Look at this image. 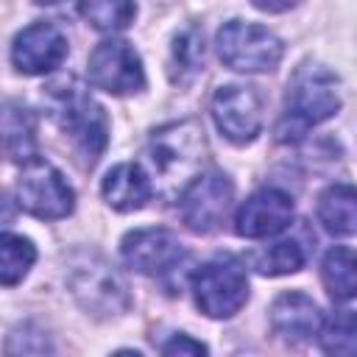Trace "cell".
<instances>
[{
  "label": "cell",
  "instance_id": "6da1fadb",
  "mask_svg": "<svg viewBox=\"0 0 357 357\" xmlns=\"http://www.w3.org/2000/svg\"><path fill=\"white\" fill-rule=\"evenodd\" d=\"M47 106L59 128L73 139V145L89 159V165L103 153L109 142V120L103 106L81 89L75 81H56L47 86Z\"/></svg>",
  "mask_w": 357,
  "mask_h": 357
},
{
  "label": "cell",
  "instance_id": "7a4b0ae2",
  "mask_svg": "<svg viewBox=\"0 0 357 357\" xmlns=\"http://www.w3.org/2000/svg\"><path fill=\"white\" fill-rule=\"evenodd\" d=\"M337 109L340 98L335 92V75L318 64H304L287 86V103L276 134L282 142H296L312 126L337 114Z\"/></svg>",
  "mask_w": 357,
  "mask_h": 357
},
{
  "label": "cell",
  "instance_id": "3957f363",
  "mask_svg": "<svg viewBox=\"0 0 357 357\" xmlns=\"http://www.w3.org/2000/svg\"><path fill=\"white\" fill-rule=\"evenodd\" d=\"M192 296L204 315L231 318L248 301V276L240 259L218 254L192 273Z\"/></svg>",
  "mask_w": 357,
  "mask_h": 357
},
{
  "label": "cell",
  "instance_id": "277c9868",
  "mask_svg": "<svg viewBox=\"0 0 357 357\" xmlns=\"http://www.w3.org/2000/svg\"><path fill=\"white\" fill-rule=\"evenodd\" d=\"M218 59L237 73H271L282 61V39L257 22L231 20L226 22L218 36Z\"/></svg>",
  "mask_w": 357,
  "mask_h": 357
},
{
  "label": "cell",
  "instance_id": "5b68a950",
  "mask_svg": "<svg viewBox=\"0 0 357 357\" xmlns=\"http://www.w3.org/2000/svg\"><path fill=\"white\" fill-rule=\"evenodd\" d=\"M14 195L22 212L39 220H59L67 218L75 206V192L67 178L47 162V159H28L14 184Z\"/></svg>",
  "mask_w": 357,
  "mask_h": 357
},
{
  "label": "cell",
  "instance_id": "8992f818",
  "mask_svg": "<svg viewBox=\"0 0 357 357\" xmlns=\"http://www.w3.org/2000/svg\"><path fill=\"white\" fill-rule=\"evenodd\" d=\"M148 159L153 170L167 181L187 178L204 159V131L192 120L170 123L153 131L148 145Z\"/></svg>",
  "mask_w": 357,
  "mask_h": 357
},
{
  "label": "cell",
  "instance_id": "52a82bcc",
  "mask_svg": "<svg viewBox=\"0 0 357 357\" xmlns=\"http://www.w3.org/2000/svg\"><path fill=\"white\" fill-rule=\"evenodd\" d=\"M234 198V187L223 173H198L192 181L184 184L178 195V215L184 226L195 234L215 231Z\"/></svg>",
  "mask_w": 357,
  "mask_h": 357
},
{
  "label": "cell",
  "instance_id": "ba28073f",
  "mask_svg": "<svg viewBox=\"0 0 357 357\" xmlns=\"http://www.w3.org/2000/svg\"><path fill=\"white\" fill-rule=\"evenodd\" d=\"M86 78L109 95H128L145 86V70L137 50L123 39H103L86 59Z\"/></svg>",
  "mask_w": 357,
  "mask_h": 357
},
{
  "label": "cell",
  "instance_id": "9c48e42d",
  "mask_svg": "<svg viewBox=\"0 0 357 357\" xmlns=\"http://www.w3.org/2000/svg\"><path fill=\"white\" fill-rule=\"evenodd\" d=\"M212 117L229 142L245 145L262 131V98L254 86L226 84L212 95Z\"/></svg>",
  "mask_w": 357,
  "mask_h": 357
},
{
  "label": "cell",
  "instance_id": "30bf717a",
  "mask_svg": "<svg viewBox=\"0 0 357 357\" xmlns=\"http://www.w3.org/2000/svg\"><path fill=\"white\" fill-rule=\"evenodd\" d=\"M120 254L128 268H134L137 273H145V276H165L187 259V251L178 243V237L173 231L156 229V226L128 231L120 243Z\"/></svg>",
  "mask_w": 357,
  "mask_h": 357
},
{
  "label": "cell",
  "instance_id": "8fae6325",
  "mask_svg": "<svg viewBox=\"0 0 357 357\" xmlns=\"http://www.w3.org/2000/svg\"><path fill=\"white\" fill-rule=\"evenodd\" d=\"M290 220H293V198L284 190L262 187L240 204L234 215V231L248 240H262L284 231Z\"/></svg>",
  "mask_w": 357,
  "mask_h": 357
},
{
  "label": "cell",
  "instance_id": "7c38bea8",
  "mask_svg": "<svg viewBox=\"0 0 357 357\" xmlns=\"http://www.w3.org/2000/svg\"><path fill=\"white\" fill-rule=\"evenodd\" d=\"M67 56L64 33L50 22H31L14 36L11 61L25 75H45L56 70Z\"/></svg>",
  "mask_w": 357,
  "mask_h": 357
},
{
  "label": "cell",
  "instance_id": "4fadbf2b",
  "mask_svg": "<svg viewBox=\"0 0 357 357\" xmlns=\"http://www.w3.org/2000/svg\"><path fill=\"white\" fill-rule=\"evenodd\" d=\"M70 287L86 310H95L103 315L120 312L128 304L126 284L103 259L89 257V265H75L73 276H70Z\"/></svg>",
  "mask_w": 357,
  "mask_h": 357
},
{
  "label": "cell",
  "instance_id": "5bb4252c",
  "mask_svg": "<svg viewBox=\"0 0 357 357\" xmlns=\"http://www.w3.org/2000/svg\"><path fill=\"white\" fill-rule=\"evenodd\" d=\"M321 326H324V315L307 293L290 290L276 296V301L271 304V329L284 340L293 343L312 340L318 337Z\"/></svg>",
  "mask_w": 357,
  "mask_h": 357
},
{
  "label": "cell",
  "instance_id": "9a60e30c",
  "mask_svg": "<svg viewBox=\"0 0 357 357\" xmlns=\"http://www.w3.org/2000/svg\"><path fill=\"white\" fill-rule=\"evenodd\" d=\"M100 192L106 198V204L117 212H134V209H142L145 201L153 195V184L151 178L145 176V170L139 165H131V162H123V165H114L103 184H100Z\"/></svg>",
  "mask_w": 357,
  "mask_h": 357
},
{
  "label": "cell",
  "instance_id": "2e32d148",
  "mask_svg": "<svg viewBox=\"0 0 357 357\" xmlns=\"http://www.w3.org/2000/svg\"><path fill=\"white\" fill-rule=\"evenodd\" d=\"M318 220L332 234H357V187L332 184L318 195Z\"/></svg>",
  "mask_w": 357,
  "mask_h": 357
},
{
  "label": "cell",
  "instance_id": "e0dca14e",
  "mask_svg": "<svg viewBox=\"0 0 357 357\" xmlns=\"http://www.w3.org/2000/svg\"><path fill=\"white\" fill-rule=\"evenodd\" d=\"M321 279L335 301H349L357 296V251L349 245H335L321 259Z\"/></svg>",
  "mask_w": 357,
  "mask_h": 357
},
{
  "label": "cell",
  "instance_id": "ac0fdd59",
  "mask_svg": "<svg viewBox=\"0 0 357 357\" xmlns=\"http://www.w3.org/2000/svg\"><path fill=\"white\" fill-rule=\"evenodd\" d=\"M3 145L11 162H28L36 156V123L22 103H6L3 112Z\"/></svg>",
  "mask_w": 357,
  "mask_h": 357
},
{
  "label": "cell",
  "instance_id": "d6986e66",
  "mask_svg": "<svg viewBox=\"0 0 357 357\" xmlns=\"http://www.w3.org/2000/svg\"><path fill=\"white\" fill-rule=\"evenodd\" d=\"M78 11L92 28L106 33L128 28L137 17L134 0H78Z\"/></svg>",
  "mask_w": 357,
  "mask_h": 357
},
{
  "label": "cell",
  "instance_id": "ffe728a7",
  "mask_svg": "<svg viewBox=\"0 0 357 357\" xmlns=\"http://www.w3.org/2000/svg\"><path fill=\"white\" fill-rule=\"evenodd\" d=\"M33 259H36V248L28 237L3 231V237H0V282L6 287L17 284L31 271Z\"/></svg>",
  "mask_w": 357,
  "mask_h": 357
},
{
  "label": "cell",
  "instance_id": "44dd1931",
  "mask_svg": "<svg viewBox=\"0 0 357 357\" xmlns=\"http://www.w3.org/2000/svg\"><path fill=\"white\" fill-rule=\"evenodd\" d=\"M254 268L262 276H284V273H296L304 265V248L296 240H276L271 245H265L262 251H257L251 257Z\"/></svg>",
  "mask_w": 357,
  "mask_h": 357
},
{
  "label": "cell",
  "instance_id": "7402d4cb",
  "mask_svg": "<svg viewBox=\"0 0 357 357\" xmlns=\"http://www.w3.org/2000/svg\"><path fill=\"white\" fill-rule=\"evenodd\" d=\"M318 343L326 354H357V312L337 310L318 332Z\"/></svg>",
  "mask_w": 357,
  "mask_h": 357
},
{
  "label": "cell",
  "instance_id": "603a6c76",
  "mask_svg": "<svg viewBox=\"0 0 357 357\" xmlns=\"http://www.w3.org/2000/svg\"><path fill=\"white\" fill-rule=\"evenodd\" d=\"M201 64H204V39L195 28H187L173 39V67L178 70L173 78L192 75L198 73Z\"/></svg>",
  "mask_w": 357,
  "mask_h": 357
},
{
  "label": "cell",
  "instance_id": "cb8c5ba5",
  "mask_svg": "<svg viewBox=\"0 0 357 357\" xmlns=\"http://www.w3.org/2000/svg\"><path fill=\"white\" fill-rule=\"evenodd\" d=\"M162 354H206V346L190 335H173L167 343H162Z\"/></svg>",
  "mask_w": 357,
  "mask_h": 357
},
{
  "label": "cell",
  "instance_id": "d4e9b609",
  "mask_svg": "<svg viewBox=\"0 0 357 357\" xmlns=\"http://www.w3.org/2000/svg\"><path fill=\"white\" fill-rule=\"evenodd\" d=\"M259 11H268V14H279V11H287L293 8L298 0H251Z\"/></svg>",
  "mask_w": 357,
  "mask_h": 357
}]
</instances>
